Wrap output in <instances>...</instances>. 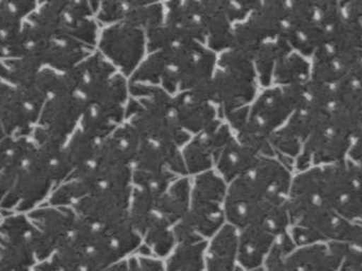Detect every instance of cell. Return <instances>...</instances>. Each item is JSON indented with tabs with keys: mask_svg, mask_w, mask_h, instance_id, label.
Masks as SVG:
<instances>
[{
	"mask_svg": "<svg viewBox=\"0 0 362 271\" xmlns=\"http://www.w3.org/2000/svg\"><path fill=\"white\" fill-rule=\"evenodd\" d=\"M285 271H340L337 253L329 243L297 247L284 260Z\"/></svg>",
	"mask_w": 362,
	"mask_h": 271,
	"instance_id": "cell-26",
	"label": "cell"
},
{
	"mask_svg": "<svg viewBox=\"0 0 362 271\" xmlns=\"http://www.w3.org/2000/svg\"><path fill=\"white\" fill-rule=\"evenodd\" d=\"M2 217H4V213H2L1 211H0V221H1Z\"/></svg>",
	"mask_w": 362,
	"mask_h": 271,
	"instance_id": "cell-43",
	"label": "cell"
},
{
	"mask_svg": "<svg viewBox=\"0 0 362 271\" xmlns=\"http://www.w3.org/2000/svg\"><path fill=\"white\" fill-rule=\"evenodd\" d=\"M354 133V125L348 118L336 112L332 105L323 108L295 161V168L302 172L348 159Z\"/></svg>",
	"mask_w": 362,
	"mask_h": 271,
	"instance_id": "cell-5",
	"label": "cell"
},
{
	"mask_svg": "<svg viewBox=\"0 0 362 271\" xmlns=\"http://www.w3.org/2000/svg\"><path fill=\"white\" fill-rule=\"evenodd\" d=\"M236 271H264L263 268H257V270H243V268L238 267Z\"/></svg>",
	"mask_w": 362,
	"mask_h": 271,
	"instance_id": "cell-40",
	"label": "cell"
},
{
	"mask_svg": "<svg viewBox=\"0 0 362 271\" xmlns=\"http://www.w3.org/2000/svg\"><path fill=\"white\" fill-rule=\"evenodd\" d=\"M208 241L176 243L171 255L165 260V271H204V255Z\"/></svg>",
	"mask_w": 362,
	"mask_h": 271,
	"instance_id": "cell-31",
	"label": "cell"
},
{
	"mask_svg": "<svg viewBox=\"0 0 362 271\" xmlns=\"http://www.w3.org/2000/svg\"><path fill=\"white\" fill-rule=\"evenodd\" d=\"M40 62L30 54L0 62V79L15 88H27L35 82L40 70Z\"/></svg>",
	"mask_w": 362,
	"mask_h": 271,
	"instance_id": "cell-32",
	"label": "cell"
},
{
	"mask_svg": "<svg viewBox=\"0 0 362 271\" xmlns=\"http://www.w3.org/2000/svg\"><path fill=\"white\" fill-rule=\"evenodd\" d=\"M284 209H287V204H278L270 200V196L249 174L228 185L226 223L238 231Z\"/></svg>",
	"mask_w": 362,
	"mask_h": 271,
	"instance_id": "cell-10",
	"label": "cell"
},
{
	"mask_svg": "<svg viewBox=\"0 0 362 271\" xmlns=\"http://www.w3.org/2000/svg\"><path fill=\"white\" fill-rule=\"evenodd\" d=\"M132 193V183H105L76 202L71 209L78 219L91 225H112L129 219Z\"/></svg>",
	"mask_w": 362,
	"mask_h": 271,
	"instance_id": "cell-13",
	"label": "cell"
},
{
	"mask_svg": "<svg viewBox=\"0 0 362 271\" xmlns=\"http://www.w3.org/2000/svg\"><path fill=\"white\" fill-rule=\"evenodd\" d=\"M98 52L101 53L125 78L131 79L144 61L148 51L146 32L127 23L107 25L100 33Z\"/></svg>",
	"mask_w": 362,
	"mask_h": 271,
	"instance_id": "cell-12",
	"label": "cell"
},
{
	"mask_svg": "<svg viewBox=\"0 0 362 271\" xmlns=\"http://www.w3.org/2000/svg\"><path fill=\"white\" fill-rule=\"evenodd\" d=\"M191 187V180L187 176L176 179L157 200L154 213L146 229L152 225L165 226L174 229L175 226L182 221L189 208Z\"/></svg>",
	"mask_w": 362,
	"mask_h": 271,
	"instance_id": "cell-24",
	"label": "cell"
},
{
	"mask_svg": "<svg viewBox=\"0 0 362 271\" xmlns=\"http://www.w3.org/2000/svg\"><path fill=\"white\" fill-rule=\"evenodd\" d=\"M31 271H61V268H59L57 260L51 257L49 258L48 260H45V261L38 262V263L32 268Z\"/></svg>",
	"mask_w": 362,
	"mask_h": 271,
	"instance_id": "cell-37",
	"label": "cell"
},
{
	"mask_svg": "<svg viewBox=\"0 0 362 271\" xmlns=\"http://www.w3.org/2000/svg\"><path fill=\"white\" fill-rule=\"evenodd\" d=\"M176 120L189 136L210 133L221 125V115L208 93L181 91L173 96Z\"/></svg>",
	"mask_w": 362,
	"mask_h": 271,
	"instance_id": "cell-17",
	"label": "cell"
},
{
	"mask_svg": "<svg viewBox=\"0 0 362 271\" xmlns=\"http://www.w3.org/2000/svg\"><path fill=\"white\" fill-rule=\"evenodd\" d=\"M86 103L71 89L51 96L40 113V120L32 133L38 146L62 149L80 125Z\"/></svg>",
	"mask_w": 362,
	"mask_h": 271,
	"instance_id": "cell-9",
	"label": "cell"
},
{
	"mask_svg": "<svg viewBox=\"0 0 362 271\" xmlns=\"http://www.w3.org/2000/svg\"><path fill=\"white\" fill-rule=\"evenodd\" d=\"M27 215L37 230L38 262L52 257L70 240L78 219L71 208L48 204L34 209Z\"/></svg>",
	"mask_w": 362,
	"mask_h": 271,
	"instance_id": "cell-15",
	"label": "cell"
},
{
	"mask_svg": "<svg viewBox=\"0 0 362 271\" xmlns=\"http://www.w3.org/2000/svg\"><path fill=\"white\" fill-rule=\"evenodd\" d=\"M233 137L227 123H221L210 133L192 137L181 151L187 175H199L212 170L221 149Z\"/></svg>",
	"mask_w": 362,
	"mask_h": 271,
	"instance_id": "cell-20",
	"label": "cell"
},
{
	"mask_svg": "<svg viewBox=\"0 0 362 271\" xmlns=\"http://www.w3.org/2000/svg\"><path fill=\"white\" fill-rule=\"evenodd\" d=\"M206 11V46L210 50L225 52L231 47L234 25L228 19L219 1H204Z\"/></svg>",
	"mask_w": 362,
	"mask_h": 271,
	"instance_id": "cell-30",
	"label": "cell"
},
{
	"mask_svg": "<svg viewBox=\"0 0 362 271\" xmlns=\"http://www.w3.org/2000/svg\"><path fill=\"white\" fill-rule=\"evenodd\" d=\"M312 81V63L308 57L291 51L276 63L272 84L280 87L304 88Z\"/></svg>",
	"mask_w": 362,
	"mask_h": 271,
	"instance_id": "cell-29",
	"label": "cell"
},
{
	"mask_svg": "<svg viewBox=\"0 0 362 271\" xmlns=\"http://www.w3.org/2000/svg\"><path fill=\"white\" fill-rule=\"evenodd\" d=\"M139 271H165V260L148 255H136Z\"/></svg>",
	"mask_w": 362,
	"mask_h": 271,
	"instance_id": "cell-36",
	"label": "cell"
},
{
	"mask_svg": "<svg viewBox=\"0 0 362 271\" xmlns=\"http://www.w3.org/2000/svg\"><path fill=\"white\" fill-rule=\"evenodd\" d=\"M32 137H13V144L6 161L0 168V204L12 190L23 166L35 151Z\"/></svg>",
	"mask_w": 362,
	"mask_h": 271,
	"instance_id": "cell-28",
	"label": "cell"
},
{
	"mask_svg": "<svg viewBox=\"0 0 362 271\" xmlns=\"http://www.w3.org/2000/svg\"><path fill=\"white\" fill-rule=\"evenodd\" d=\"M99 2L61 1L57 33L70 36L95 49L99 27L95 19Z\"/></svg>",
	"mask_w": 362,
	"mask_h": 271,
	"instance_id": "cell-22",
	"label": "cell"
},
{
	"mask_svg": "<svg viewBox=\"0 0 362 271\" xmlns=\"http://www.w3.org/2000/svg\"><path fill=\"white\" fill-rule=\"evenodd\" d=\"M165 25L178 42L206 45V11L204 1H170L165 4Z\"/></svg>",
	"mask_w": 362,
	"mask_h": 271,
	"instance_id": "cell-21",
	"label": "cell"
},
{
	"mask_svg": "<svg viewBox=\"0 0 362 271\" xmlns=\"http://www.w3.org/2000/svg\"><path fill=\"white\" fill-rule=\"evenodd\" d=\"M6 134L4 133V129H2L1 125H0V142L6 138Z\"/></svg>",
	"mask_w": 362,
	"mask_h": 271,
	"instance_id": "cell-39",
	"label": "cell"
},
{
	"mask_svg": "<svg viewBox=\"0 0 362 271\" xmlns=\"http://www.w3.org/2000/svg\"><path fill=\"white\" fill-rule=\"evenodd\" d=\"M238 270V230L226 224L206 244L204 271Z\"/></svg>",
	"mask_w": 362,
	"mask_h": 271,
	"instance_id": "cell-25",
	"label": "cell"
},
{
	"mask_svg": "<svg viewBox=\"0 0 362 271\" xmlns=\"http://www.w3.org/2000/svg\"><path fill=\"white\" fill-rule=\"evenodd\" d=\"M0 271H8L4 265H2L1 262H0Z\"/></svg>",
	"mask_w": 362,
	"mask_h": 271,
	"instance_id": "cell-41",
	"label": "cell"
},
{
	"mask_svg": "<svg viewBox=\"0 0 362 271\" xmlns=\"http://www.w3.org/2000/svg\"><path fill=\"white\" fill-rule=\"evenodd\" d=\"M288 212L285 209L240 230L238 267L243 270L263 268L276 241L288 232Z\"/></svg>",
	"mask_w": 362,
	"mask_h": 271,
	"instance_id": "cell-14",
	"label": "cell"
},
{
	"mask_svg": "<svg viewBox=\"0 0 362 271\" xmlns=\"http://www.w3.org/2000/svg\"><path fill=\"white\" fill-rule=\"evenodd\" d=\"M125 119L141 139L183 147L192 138L176 120L173 96L160 87L129 83Z\"/></svg>",
	"mask_w": 362,
	"mask_h": 271,
	"instance_id": "cell-2",
	"label": "cell"
},
{
	"mask_svg": "<svg viewBox=\"0 0 362 271\" xmlns=\"http://www.w3.org/2000/svg\"><path fill=\"white\" fill-rule=\"evenodd\" d=\"M340 6L344 18L362 40V0L340 2Z\"/></svg>",
	"mask_w": 362,
	"mask_h": 271,
	"instance_id": "cell-34",
	"label": "cell"
},
{
	"mask_svg": "<svg viewBox=\"0 0 362 271\" xmlns=\"http://www.w3.org/2000/svg\"><path fill=\"white\" fill-rule=\"evenodd\" d=\"M117 74L118 70L101 53L95 51L66 76L71 91L87 105L101 95Z\"/></svg>",
	"mask_w": 362,
	"mask_h": 271,
	"instance_id": "cell-19",
	"label": "cell"
},
{
	"mask_svg": "<svg viewBox=\"0 0 362 271\" xmlns=\"http://www.w3.org/2000/svg\"><path fill=\"white\" fill-rule=\"evenodd\" d=\"M348 159L356 164L362 171V120L359 122L354 137H353L352 145L349 151Z\"/></svg>",
	"mask_w": 362,
	"mask_h": 271,
	"instance_id": "cell-35",
	"label": "cell"
},
{
	"mask_svg": "<svg viewBox=\"0 0 362 271\" xmlns=\"http://www.w3.org/2000/svg\"><path fill=\"white\" fill-rule=\"evenodd\" d=\"M12 91L13 87L6 84L4 81H2L1 79H0V114H1L2 110H4L6 102H8L11 93H12Z\"/></svg>",
	"mask_w": 362,
	"mask_h": 271,
	"instance_id": "cell-38",
	"label": "cell"
},
{
	"mask_svg": "<svg viewBox=\"0 0 362 271\" xmlns=\"http://www.w3.org/2000/svg\"><path fill=\"white\" fill-rule=\"evenodd\" d=\"M340 11V2L284 1L282 38L296 52L312 59Z\"/></svg>",
	"mask_w": 362,
	"mask_h": 271,
	"instance_id": "cell-6",
	"label": "cell"
},
{
	"mask_svg": "<svg viewBox=\"0 0 362 271\" xmlns=\"http://www.w3.org/2000/svg\"><path fill=\"white\" fill-rule=\"evenodd\" d=\"M325 202L340 217L362 225V171L351 160L314 166Z\"/></svg>",
	"mask_w": 362,
	"mask_h": 271,
	"instance_id": "cell-8",
	"label": "cell"
},
{
	"mask_svg": "<svg viewBox=\"0 0 362 271\" xmlns=\"http://www.w3.org/2000/svg\"><path fill=\"white\" fill-rule=\"evenodd\" d=\"M291 51H293V49L283 38L268 40L259 47L253 57L252 62L259 83L262 86L266 88L270 87L276 63Z\"/></svg>",
	"mask_w": 362,
	"mask_h": 271,
	"instance_id": "cell-33",
	"label": "cell"
},
{
	"mask_svg": "<svg viewBox=\"0 0 362 271\" xmlns=\"http://www.w3.org/2000/svg\"><path fill=\"white\" fill-rule=\"evenodd\" d=\"M257 71L252 59L233 50L221 52L211 81L209 96L221 118L249 108L257 98Z\"/></svg>",
	"mask_w": 362,
	"mask_h": 271,
	"instance_id": "cell-4",
	"label": "cell"
},
{
	"mask_svg": "<svg viewBox=\"0 0 362 271\" xmlns=\"http://www.w3.org/2000/svg\"><path fill=\"white\" fill-rule=\"evenodd\" d=\"M268 87L255 98L249 108L248 118L233 131L235 138L259 156H276L270 137L281 129L299 108L306 88Z\"/></svg>",
	"mask_w": 362,
	"mask_h": 271,
	"instance_id": "cell-1",
	"label": "cell"
},
{
	"mask_svg": "<svg viewBox=\"0 0 362 271\" xmlns=\"http://www.w3.org/2000/svg\"><path fill=\"white\" fill-rule=\"evenodd\" d=\"M95 49L64 34H55L46 40L28 45L25 54L35 57L42 68L67 74L82 63Z\"/></svg>",
	"mask_w": 362,
	"mask_h": 271,
	"instance_id": "cell-16",
	"label": "cell"
},
{
	"mask_svg": "<svg viewBox=\"0 0 362 271\" xmlns=\"http://www.w3.org/2000/svg\"><path fill=\"white\" fill-rule=\"evenodd\" d=\"M62 149L36 145L35 151L23 166L12 190L0 204V211L4 214H28L47 204L53 190L59 185Z\"/></svg>",
	"mask_w": 362,
	"mask_h": 271,
	"instance_id": "cell-3",
	"label": "cell"
},
{
	"mask_svg": "<svg viewBox=\"0 0 362 271\" xmlns=\"http://www.w3.org/2000/svg\"><path fill=\"white\" fill-rule=\"evenodd\" d=\"M0 262L8 271H31L38 263L37 230L27 214H4L0 221Z\"/></svg>",
	"mask_w": 362,
	"mask_h": 271,
	"instance_id": "cell-11",
	"label": "cell"
},
{
	"mask_svg": "<svg viewBox=\"0 0 362 271\" xmlns=\"http://www.w3.org/2000/svg\"><path fill=\"white\" fill-rule=\"evenodd\" d=\"M141 144V137L129 123L115 129L102 141L95 159L112 168H132Z\"/></svg>",
	"mask_w": 362,
	"mask_h": 271,
	"instance_id": "cell-23",
	"label": "cell"
},
{
	"mask_svg": "<svg viewBox=\"0 0 362 271\" xmlns=\"http://www.w3.org/2000/svg\"><path fill=\"white\" fill-rule=\"evenodd\" d=\"M95 19L98 23L105 27L115 23H127L148 32L165 23V4L140 1L99 2Z\"/></svg>",
	"mask_w": 362,
	"mask_h": 271,
	"instance_id": "cell-18",
	"label": "cell"
},
{
	"mask_svg": "<svg viewBox=\"0 0 362 271\" xmlns=\"http://www.w3.org/2000/svg\"><path fill=\"white\" fill-rule=\"evenodd\" d=\"M349 271H362V265L361 266H358V267L354 268V270H349Z\"/></svg>",
	"mask_w": 362,
	"mask_h": 271,
	"instance_id": "cell-42",
	"label": "cell"
},
{
	"mask_svg": "<svg viewBox=\"0 0 362 271\" xmlns=\"http://www.w3.org/2000/svg\"><path fill=\"white\" fill-rule=\"evenodd\" d=\"M228 183L215 171L196 175L187 217L177 226L209 241L226 225Z\"/></svg>",
	"mask_w": 362,
	"mask_h": 271,
	"instance_id": "cell-7",
	"label": "cell"
},
{
	"mask_svg": "<svg viewBox=\"0 0 362 271\" xmlns=\"http://www.w3.org/2000/svg\"><path fill=\"white\" fill-rule=\"evenodd\" d=\"M259 157L262 156L242 144L233 135L217 157L215 172L229 185L235 179L249 174Z\"/></svg>",
	"mask_w": 362,
	"mask_h": 271,
	"instance_id": "cell-27",
	"label": "cell"
}]
</instances>
